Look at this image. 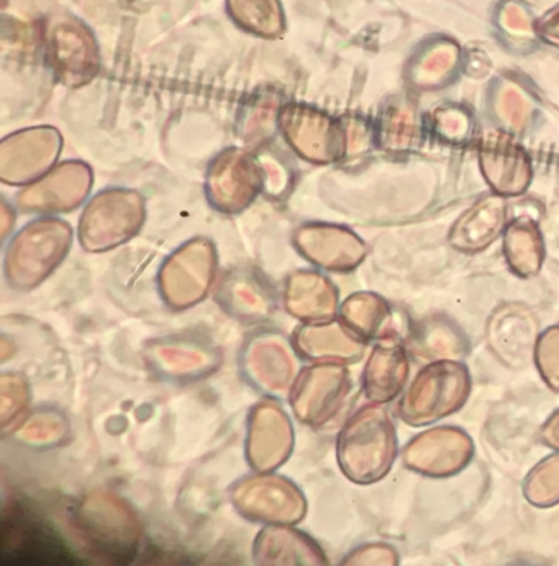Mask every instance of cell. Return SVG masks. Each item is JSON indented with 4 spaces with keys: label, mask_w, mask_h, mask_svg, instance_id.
I'll return each mask as SVG.
<instances>
[{
    "label": "cell",
    "mask_w": 559,
    "mask_h": 566,
    "mask_svg": "<svg viewBox=\"0 0 559 566\" xmlns=\"http://www.w3.org/2000/svg\"><path fill=\"white\" fill-rule=\"evenodd\" d=\"M429 122L407 94L389 97L372 127V140L386 155L409 156L425 144Z\"/></svg>",
    "instance_id": "cell-11"
},
{
    "label": "cell",
    "mask_w": 559,
    "mask_h": 566,
    "mask_svg": "<svg viewBox=\"0 0 559 566\" xmlns=\"http://www.w3.org/2000/svg\"><path fill=\"white\" fill-rule=\"evenodd\" d=\"M54 220L32 222L12 240L7 253V277L12 286L30 290L42 283L63 261L71 247L70 226L51 240Z\"/></svg>",
    "instance_id": "cell-5"
},
{
    "label": "cell",
    "mask_w": 559,
    "mask_h": 566,
    "mask_svg": "<svg viewBox=\"0 0 559 566\" xmlns=\"http://www.w3.org/2000/svg\"><path fill=\"white\" fill-rule=\"evenodd\" d=\"M340 321L365 344L392 340L398 332L394 310L384 297L375 293L348 297L341 306Z\"/></svg>",
    "instance_id": "cell-20"
},
{
    "label": "cell",
    "mask_w": 559,
    "mask_h": 566,
    "mask_svg": "<svg viewBox=\"0 0 559 566\" xmlns=\"http://www.w3.org/2000/svg\"><path fill=\"white\" fill-rule=\"evenodd\" d=\"M496 111L500 122L511 130L524 128L525 118H528L531 112V103L524 91L515 90V86H504L497 96Z\"/></svg>",
    "instance_id": "cell-28"
},
{
    "label": "cell",
    "mask_w": 559,
    "mask_h": 566,
    "mask_svg": "<svg viewBox=\"0 0 559 566\" xmlns=\"http://www.w3.org/2000/svg\"><path fill=\"white\" fill-rule=\"evenodd\" d=\"M429 127L436 138L457 147L470 144L473 138L474 117L463 105L443 104L432 112Z\"/></svg>",
    "instance_id": "cell-26"
},
{
    "label": "cell",
    "mask_w": 559,
    "mask_h": 566,
    "mask_svg": "<svg viewBox=\"0 0 559 566\" xmlns=\"http://www.w3.org/2000/svg\"><path fill=\"white\" fill-rule=\"evenodd\" d=\"M242 368L249 382L270 398L289 396L299 375L289 340L274 332H261L249 340Z\"/></svg>",
    "instance_id": "cell-8"
},
{
    "label": "cell",
    "mask_w": 559,
    "mask_h": 566,
    "mask_svg": "<svg viewBox=\"0 0 559 566\" xmlns=\"http://www.w3.org/2000/svg\"><path fill=\"white\" fill-rule=\"evenodd\" d=\"M525 500L538 510H550L559 504V452L540 460L521 484Z\"/></svg>",
    "instance_id": "cell-25"
},
{
    "label": "cell",
    "mask_w": 559,
    "mask_h": 566,
    "mask_svg": "<svg viewBox=\"0 0 559 566\" xmlns=\"http://www.w3.org/2000/svg\"><path fill=\"white\" fill-rule=\"evenodd\" d=\"M152 369L168 378L194 379L207 376L220 365V354L199 340H159L147 352Z\"/></svg>",
    "instance_id": "cell-18"
},
{
    "label": "cell",
    "mask_w": 559,
    "mask_h": 566,
    "mask_svg": "<svg viewBox=\"0 0 559 566\" xmlns=\"http://www.w3.org/2000/svg\"><path fill=\"white\" fill-rule=\"evenodd\" d=\"M350 391L351 376L347 366L321 361L300 369L287 398L300 422L321 427L340 412Z\"/></svg>",
    "instance_id": "cell-4"
},
{
    "label": "cell",
    "mask_w": 559,
    "mask_h": 566,
    "mask_svg": "<svg viewBox=\"0 0 559 566\" xmlns=\"http://www.w3.org/2000/svg\"><path fill=\"white\" fill-rule=\"evenodd\" d=\"M296 237L300 253H304L312 263L335 273H350L368 255L365 242L345 227H305Z\"/></svg>",
    "instance_id": "cell-13"
},
{
    "label": "cell",
    "mask_w": 559,
    "mask_h": 566,
    "mask_svg": "<svg viewBox=\"0 0 559 566\" xmlns=\"http://www.w3.org/2000/svg\"><path fill=\"white\" fill-rule=\"evenodd\" d=\"M230 497L240 515L264 525H296L307 513L303 491L274 471H254L233 486Z\"/></svg>",
    "instance_id": "cell-3"
},
{
    "label": "cell",
    "mask_w": 559,
    "mask_h": 566,
    "mask_svg": "<svg viewBox=\"0 0 559 566\" xmlns=\"http://www.w3.org/2000/svg\"><path fill=\"white\" fill-rule=\"evenodd\" d=\"M398 455V432L384 405L362 406L338 433V467L351 483L359 486L384 480Z\"/></svg>",
    "instance_id": "cell-1"
},
{
    "label": "cell",
    "mask_w": 559,
    "mask_h": 566,
    "mask_svg": "<svg viewBox=\"0 0 559 566\" xmlns=\"http://www.w3.org/2000/svg\"><path fill=\"white\" fill-rule=\"evenodd\" d=\"M409 347L422 360H461L467 357L470 344L455 322L433 315L410 328Z\"/></svg>",
    "instance_id": "cell-22"
},
{
    "label": "cell",
    "mask_w": 559,
    "mask_h": 566,
    "mask_svg": "<svg viewBox=\"0 0 559 566\" xmlns=\"http://www.w3.org/2000/svg\"><path fill=\"white\" fill-rule=\"evenodd\" d=\"M474 442L466 430L440 426L409 440L402 450V463L426 478H452L473 462Z\"/></svg>",
    "instance_id": "cell-6"
},
{
    "label": "cell",
    "mask_w": 559,
    "mask_h": 566,
    "mask_svg": "<svg viewBox=\"0 0 559 566\" xmlns=\"http://www.w3.org/2000/svg\"><path fill=\"white\" fill-rule=\"evenodd\" d=\"M507 223L506 198L496 192L484 195L453 223L449 233L450 247L464 255H476L504 235Z\"/></svg>",
    "instance_id": "cell-12"
},
{
    "label": "cell",
    "mask_w": 559,
    "mask_h": 566,
    "mask_svg": "<svg viewBox=\"0 0 559 566\" xmlns=\"http://www.w3.org/2000/svg\"><path fill=\"white\" fill-rule=\"evenodd\" d=\"M540 334L537 315L524 304H500L487 318L486 342L491 354L515 371L528 368L534 361Z\"/></svg>",
    "instance_id": "cell-7"
},
{
    "label": "cell",
    "mask_w": 559,
    "mask_h": 566,
    "mask_svg": "<svg viewBox=\"0 0 559 566\" xmlns=\"http://www.w3.org/2000/svg\"><path fill=\"white\" fill-rule=\"evenodd\" d=\"M540 439L548 449L559 452V409L545 420L540 429Z\"/></svg>",
    "instance_id": "cell-31"
},
{
    "label": "cell",
    "mask_w": 559,
    "mask_h": 566,
    "mask_svg": "<svg viewBox=\"0 0 559 566\" xmlns=\"http://www.w3.org/2000/svg\"><path fill=\"white\" fill-rule=\"evenodd\" d=\"M144 220L140 209L105 210L99 201L87 207L81 220V242L89 252L114 249L138 232Z\"/></svg>",
    "instance_id": "cell-19"
},
{
    "label": "cell",
    "mask_w": 559,
    "mask_h": 566,
    "mask_svg": "<svg viewBox=\"0 0 559 566\" xmlns=\"http://www.w3.org/2000/svg\"><path fill=\"white\" fill-rule=\"evenodd\" d=\"M481 172L489 188L503 198L525 195L534 179L531 159L521 145L506 130H496L481 138Z\"/></svg>",
    "instance_id": "cell-9"
},
{
    "label": "cell",
    "mask_w": 559,
    "mask_h": 566,
    "mask_svg": "<svg viewBox=\"0 0 559 566\" xmlns=\"http://www.w3.org/2000/svg\"><path fill=\"white\" fill-rule=\"evenodd\" d=\"M494 22L504 43L517 52L530 50L537 43V20L520 0H503L497 6Z\"/></svg>",
    "instance_id": "cell-24"
},
{
    "label": "cell",
    "mask_w": 559,
    "mask_h": 566,
    "mask_svg": "<svg viewBox=\"0 0 559 566\" xmlns=\"http://www.w3.org/2000/svg\"><path fill=\"white\" fill-rule=\"evenodd\" d=\"M294 348L300 357L314 361L356 363L365 357L368 344L341 321L315 322L294 334Z\"/></svg>",
    "instance_id": "cell-15"
},
{
    "label": "cell",
    "mask_w": 559,
    "mask_h": 566,
    "mask_svg": "<svg viewBox=\"0 0 559 566\" xmlns=\"http://www.w3.org/2000/svg\"><path fill=\"white\" fill-rule=\"evenodd\" d=\"M534 363L545 385L559 392V325L541 332L535 345Z\"/></svg>",
    "instance_id": "cell-27"
},
{
    "label": "cell",
    "mask_w": 559,
    "mask_h": 566,
    "mask_svg": "<svg viewBox=\"0 0 559 566\" xmlns=\"http://www.w3.org/2000/svg\"><path fill=\"white\" fill-rule=\"evenodd\" d=\"M401 562L398 551L391 545L375 542L355 548L344 564L348 565H398Z\"/></svg>",
    "instance_id": "cell-29"
},
{
    "label": "cell",
    "mask_w": 559,
    "mask_h": 566,
    "mask_svg": "<svg viewBox=\"0 0 559 566\" xmlns=\"http://www.w3.org/2000/svg\"><path fill=\"white\" fill-rule=\"evenodd\" d=\"M471 389L473 379L463 361H430L402 392L399 417L410 427L439 422L466 406Z\"/></svg>",
    "instance_id": "cell-2"
},
{
    "label": "cell",
    "mask_w": 559,
    "mask_h": 566,
    "mask_svg": "<svg viewBox=\"0 0 559 566\" xmlns=\"http://www.w3.org/2000/svg\"><path fill=\"white\" fill-rule=\"evenodd\" d=\"M260 565H325L327 557L314 538L293 525H266L253 545Z\"/></svg>",
    "instance_id": "cell-17"
},
{
    "label": "cell",
    "mask_w": 559,
    "mask_h": 566,
    "mask_svg": "<svg viewBox=\"0 0 559 566\" xmlns=\"http://www.w3.org/2000/svg\"><path fill=\"white\" fill-rule=\"evenodd\" d=\"M409 376L410 358L404 345L379 342L362 369V391L369 402L389 405L402 395Z\"/></svg>",
    "instance_id": "cell-14"
},
{
    "label": "cell",
    "mask_w": 559,
    "mask_h": 566,
    "mask_svg": "<svg viewBox=\"0 0 559 566\" xmlns=\"http://www.w3.org/2000/svg\"><path fill=\"white\" fill-rule=\"evenodd\" d=\"M308 296L286 297L287 311L300 321L327 322L335 318L338 311V291L330 280L318 273H304Z\"/></svg>",
    "instance_id": "cell-23"
},
{
    "label": "cell",
    "mask_w": 559,
    "mask_h": 566,
    "mask_svg": "<svg viewBox=\"0 0 559 566\" xmlns=\"http://www.w3.org/2000/svg\"><path fill=\"white\" fill-rule=\"evenodd\" d=\"M461 64V46L450 36H430L407 61L405 80L412 90H443L455 81Z\"/></svg>",
    "instance_id": "cell-16"
},
{
    "label": "cell",
    "mask_w": 559,
    "mask_h": 566,
    "mask_svg": "<svg viewBox=\"0 0 559 566\" xmlns=\"http://www.w3.org/2000/svg\"><path fill=\"white\" fill-rule=\"evenodd\" d=\"M537 33L538 39L559 49V6L548 10L544 17L537 20Z\"/></svg>",
    "instance_id": "cell-30"
},
{
    "label": "cell",
    "mask_w": 559,
    "mask_h": 566,
    "mask_svg": "<svg viewBox=\"0 0 559 566\" xmlns=\"http://www.w3.org/2000/svg\"><path fill=\"white\" fill-rule=\"evenodd\" d=\"M503 239L508 270L521 280L538 276L547 258L540 226L531 217H515L507 223Z\"/></svg>",
    "instance_id": "cell-21"
},
{
    "label": "cell",
    "mask_w": 559,
    "mask_h": 566,
    "mask_svg": "<svg viewBox=\"0 0 559 566\" xmlns=\"http://www.w3.org/2000/svg\"><path fill=\"white\" fill-rule=\"evenodd\" d=\"M294 449V427L277 402H257L249 417L246 459L253 471H276L289 459Z\"/></svg>",
    "instance_id": "cell-10"
}]
</instances>
